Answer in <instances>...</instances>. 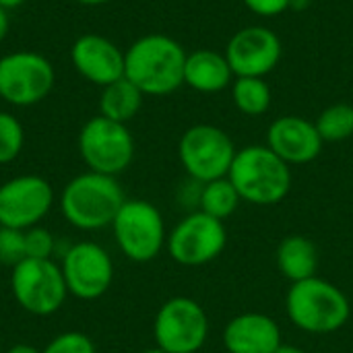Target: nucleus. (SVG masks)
Returning <instances> with one entry per match:
<instances>
[{"mask_svg": "<svg viewBox=\"0 0 353 353\" xmlns=\"http://www.w3.org/2000/svg\"><path fill=\"white\" fill-rule=\"evenodd\" d=\"M186 50L170 35L149 33L124 52V77L143 95L163 97L184 85Z\"/></svg>", "mask_w": 353, "mask_h": 353, "instance_id": "obj_1", "label": "nucleus"}, {"mask_svg": "<svg viewBox=\"0 0 353 353\" xmlns=\"http://www.w3.org/2000/svg\"><path fill=\"white\" fill-rule=\"evenodd\" d=\"M126 203L124 190L114 176L85 172L74 176L60 194L64 219L81 232L112 228L120 207Z\"/></svg>", "mask_w": 353, "mask_h": 353, "instance_id": "obj_2", "label": "nucleus"}, {"mask_svg": "<svg viewBox=\"0 0 353 353\" xmlns=\"http://www.w3.org/2000/svg\"><path fill=\"white\" fill-rule=\"evenodd\" d=\"M228 178L240 199L256 207H273L292 190V165L267 145L242 147L232 161Z\"/></svg>", "mask_w": 353, "mask_h": 353, "instance_id": "obj_3", "label": "nucleus"}, {"mask_svg": "<svg viewBox=\"0 0 353 353\" xmlns=\"http://www.w3.org/2000/svg\"><path fill=\"white\" fill-rule=\"evenodd\" d=\"M285 312L300 331L329 335L345 327L352 316V304L335 283L314 275L292 283L285 296Z\"/></svg>", "mask_w": 353, "mask_h": 353, "instance_id": "obj_4", "label": "nucleus"}, {"mask_svg": "<svg viewBox=\"0 0 353 353\" xmlns=\"http://www.w3.org/2000/svg\"><path fill=\"white\" fill-rule=\"evenodd\" d=\"M120 252L132 263H149L161 254L168 242L161 211L143 199H126L112 223Z\"/></svg>", "mask_w": 353, "mask_h": 353, "instance_id": "obj_5", "label": "nucleus"}, {"mask_svg": "<svg viewBox=\"0 0 353 353\" xmlns=\"http://www.w3.org/2000/svg\"><path fill=\"white\" fill-rule=\"evenodd\" d=\"M10 292L14 302L33 316L58 312L68 298L62 269L52 259H23L14 265L10 273Z\"/></svg>", "mask_w": 353, "mask_h": 353, "instance_id": "obj_6", "label": "nucleus"}, {"mask_svg": "<svg viewBox=\"0 0 353 353\" xmlns=\"http://www.w3.org/2000/svg\"><path fill=\"white\" fill-rule=\"evenodd\" d=\"M238 149L232 137L215 124H194L178 143V157L188 178L207 184L225 178Z\"/></svg>", "mask_w": 353, "mask_h": 353, "instance_id": "obj_7", "label": "nucleus"}, {"mask_svg": "<svg viewBox=\"0 0 353 353\" xmlns=\"http://www.w3.org/2000/svg\"><path fill=\"white\" fill-rule=\"evenodd\" d=\"M79 153L89 172L116 178L134 159V139L126 124L97 114L79 132Z\"/></svg>", "mask_w": 353, "mask_h": 353, "instance_id": "obj_8", "label": "nucleus"}, {"mask_svg": "<svg viewBox=\"0 0 353 353\" xmlns=\"http://www.w3.org/2000/svg\"><path fill=\"white\" fill-rule=\"evenodd\" d=\"M56 83L52 62L37 52H10L0 58V97L14 108L43 101Z\"/></svg>", "mask_w": 353, "mask_h": 353, "instance_id": "obj_9", "label": "nucleus"}, {"mask_svg": "<svg viewBox=\"0 0 353 353\" xmlns=\"http://www.w3.org/2000/svg\"><path fill=\"white\" fill-rule=\"evenodd\" d=\"M153 337L165 353H196L207 343L209 316L192 298H170L155 314Z\"/></svg>", "mask_w": 353, "mask_h": 353, "instance_id": "obj_10", "label": "nucleus"}, {"mask_svg": "<svg viewBox=\"0 0 353 353\" xmlns=\"http://www.w3.org/2000/svg\"><path fill=\"white\" fill-rule=\"evenodd\" d=\"M228 246V230L223 221L192 211L182 217L168 234L165 250L182 267H203L223 254Z\"/></svg>", "mask_w": 353, "mask_h": 353, "instance_id": "obj_11", "label": "nucleus"}, {"mask_svg": "<svg viewBox=\"0 0 353 353\" xmlns=\"http://www.w3.org/2000/svg\"><path fill=\"white\" fill-rule=\"evenodd\" d=\"M54 205L52 184L35 174H23L0 184V225L31 230L39 225Z\"/></svg>", "mask_w": 353, "mask_h": 353, "instance_id": "obj_12", "label": "nucleus"}, {"mask_svg": "<svg viewBox=\"0 0 353 353\" xmlns=\"http://www.w3.org/2000/svg\"><path fill=\"white\" fill-rule=\"evenodd\" d=\"M66 290L77 300L101 298L114 281V261L97 242H77L66 248L60 263Z\"/></svg>", "mask_w": 353, "mask_h": 353, "instance_id": "obj_13", "label": "nucleus"}, {"mask_svg": "<svg viewBox=\"0 0 353 353\" xmlns=\"http://www.w3.org/2000/svg\"><path fill=\"white\" fill-rule=\"evenodd\" d=\"M223 54L232 66L234 77L265 79L277 68L283 46L273 29L265 25H248L230 37Z\"/></svg>", "mask_w": 353, "mask_h": 353, "instance_id": "obj_14", "label": "nucleus"}, {"mask_svg": "<svg viewBox=\"0 0 353 353\" xmlns=\"http://www.w3.org/2000/svg\"><path fill=\"white\" fill-rule=\"evenodd\" d=\"M70 62L85 81L97 87L124 77V52L112 39L97 33H85L72 43Z\"/></svg>", "mask_w": 353, "mask_h": 353, "instance_id": "obj_15", "label": "nucleus"}, {"mask_svg": "<svg viewBox=\"0 0 353 353\" xmlns=\"http://www.w3.org/2000/svg\"><path fill=\"white\" fill-rule=\"evenodd\" d=\"M316 124L302 116H281L267 130V147L288 165H304L314 161L323 151Z\"/></svg>", "mask_w": 353, "mask_h": 353, "instance_id": "obj_16", "label": "nucleus"}, {"mask_svg": "<svg viewBox=\"0 0 353 353\" xmlns=\"http://www.w3.org/2000/svg\"><path fill=\"white\" fill-rule=\"evenodd\" d=\"M223 345L228 353H275L281 345V329L263 312H244L225 325Z\"/></svg>", "mask_w": 353, "mask_h": 353, "instance_id": "obj_17", "label": "nucleus"}, {"mask_svg": "<svg viewBox=\"0 0 353 353\" xmlns=\"http://www.w3.org/2000/svg\"><path fill=\"white\" fill-rule=\"evenodd\" d=\"M232 66L225 54L215 50H194L186 56L184 85L199 93H219L234 83Z\"/></svg>", "mask_w": 353, "mask_h": 353, "instance_id": "obj_18", "label": "nucleus"}, {"mask_svg": "<svg viewBox=\"0 0 353 353\" xmlns=\"http://www.w3.org/2000/svg\"><path fill=\"white\" fill-rule=\"evenodd\" d=\"M279 273L292 283L310 279L319 269V248L316 244L300 234L285 236L275 252Z\"/></svg>", "mask_w": 353, "mask_h": 353, "instance_id": "obj_19", "label": "nucleus"}, {"mask_svg": "<svg viewBox=\"0 0 353 353\" xmlns=\"http://www.w3.org/2000/svg\"><path fill=\"white\" fill-rule=\"evenodd\" d=\"M143 91L132 85L126 77L101 87L99 95V116L114 122H130L143 108Z\"/></svg>", "mask_w": 353, "mask_h": 353, "instance_id": "obj_20", "label": "nucleus"}, {"mask_svg": "<svg viewBox=\"0 0 353 353\" xmlns=\"http://www.w3.org/2000/svg\"><path fill=\"white\" fill-rule=\"evenodd\" d=\"M232 101L244 116H263L273 101L271 87L261 77H236L232 83Z\"/></svg>", "mask_w": 353, "mask_h": 353, "instance_id": "obj_21", "label": "nucleus"}, {"mask_svg": "<svg viewBox=\"0 0 353 353\" xmlns=\"http://www.w3.org/2000/svg\"><path fill=\"white\" fill-rule=\"evenodd\" d=\"M240 203H242V199H240L238 190L225 176V178L211 180V182L203 184L199 211H203L219 221H225L228 217H232L236 213Z\"/></svg>", "mask_w": 353, "mask_h": 353, "instance_id": "obj_22", "label": "nucleus"}, {"mask_svg": "<svg viewBox=\"0 0 353 353\" xmlns=\"http://www.w3.org/2000/svg\"><path fill=\"white\" fill-rule=\"evenodd\" d=\"M316 130L325 143H341L353 134V105L333 103L316 118Z\"/></svg>", "mask_w": 353, "mask_h": 353, "instance_id": "obj_23", "label": "nucleus"}, {"mask_svg": "<svg viewBox=\"0 0 353 353\" xmlns=\"http://www.w3.org/2000/svg\"><path fill=\"white\" fill-rule=\"evenodd\" d=\"M25 145V128L14 114L0 110V165L14 161Z\"/></svg>", "mask_w": 353, "mask_h": 353, "instance_id": "obj_24", "label": "nucleus"}, {"mask_svg": "<svg viewBox=\"0 0 353 353\" xmlns=\"http://www.w3.org/2000/svg\"><path fill=\"white\" fill-rule=\"evenodd\" d=\"M41 353H97L91 337L79 331H66L56 335Z\"/></svg>", "mask_w": 353, "mask_h": 353, "instance_id": "obj_25", "label": "nucleus"}, {"mask_svg": "<svg viewBox=\"0 0 353 353\" xmlns=\"http://www.w3.org/2000/svg\"><path fill=\"white\" fill-rule=\"evenodd\" d=\"M56 238L41 225L25 230V254L27 259H52L56 254Z\"/></svg>", "mask_w": 353, "mask_h": 353, "instance_id": "obj_26", "label": "nucleus"}, {"mask_svg": "<svg viewBox=\"0 0 353 353\" xmlns=\"http://www.w3.org/2000/svg\"><path fill=\"white\" fill-rule=\"evenodd\" d=\"M23 259H27V254H25V232L0 225V263L14 267Z\"/></svg>", "mask_w": 353, "mask_h": 353, "instance_id": "obj_27", "label": "nucleus"}, {"mask_svg": "<svg viewBox=\"0 0 353 353\" xmlns=\"http://www.w3.org/2000/svg\"><path fill=\"white\" fill-rule=\"evenodd\" d=\"M248 10H252L259 17H279L285 10H290L292 0H242Z\"/></svg>", "mask_w": 353, "mask_h": 353, "instance_id": "obj_28", "label": "nucleus"}, {"mask_svg": "<svg viewBox=\"0 0 353 353\" xmlns=\"http://www.w3.org/2000/svg\"><path fill=\"white\" fill-rule=\"evenodd\" d=\"M10 29V17H8V8L0 6V43L4 41V37L8 35Z\"/></svg>", "mask_w": 353, "mask_h": 353, "instance_id": "obj_29", "label": "nucleus"}, {"mask_svg": "<svg viewBox=\"0 0 353 353\" xmlns=\"http://www.w3.org/2000/svg\"><path fill=\"white\" fill-rule=\"evenodd\" d=\"M6 353H41L39 350H35L33 345H27V343H17V345H12L10 350Z\"/></svg>", "mask_w": 353, "mask_h": 353, "instance_id": "obj_30", "label": "nucleus"}, {"mask_svg": "<svg viewBox=\"0 0 353 353\" xmlns=\"http://www.w3.org/2000/svg\"><path fill=\"white\" fill-rule=\"evenodd\" d=\"M275 353H306L302 347H298V345H285V343H281L279 347H277V352Z\"/></svg>", "mask_w": 353, "mask_h": 353, "instance_id": "obj_31", "label": "nucleus"}, {"mask_svg": "<svg viewBox=\"0 0 353 353\" xmlns=\"http://www.w3.org/2000/svg\"><path fill=\"white\" fill-rule=\"evenodd\" d=\"M27 0H0V6H4V8H17V6H21V4H25Z\"/></svg>", "mask_w": 353, "mask_h": 353, "instance_id": "obj_32", "label": "nucleus"}, {"mask_svg": "<svg viewBox=\"0 0 353 353\" xmlns=\"http://www.w3.org/2000/svg\"><path fill=\"white\" fill-rule=\"evenodd\" d=\"M308 4H310V0H292L290 10H302V8H306Z\"/></svg>", "mask_w": 353, "mask_h": 353, "instance_id": "obj_33", "label": "nucleus"}, {"mask_svg": "<svg viewBox=\"0 0 353 353\" xmlns=\"http://www.w3.org/2000/svg\"><path fill=\"white\" fill-rule=\"evenodd\" d=\"M79 4H85V6H101V4H108L112 0H74Z\"/></svg>", "mask_w": 353, "mask_h": 353, "instance_id": "obj_34", "label": "nucleus"}, {"mask_svg": "<svg viewBox=\"0 0 353 353\" xmlns=\"http://www.w3.org/2000/svg\"><path fill=\"white\" fill-rule=\"evenodd\" d=\"M141 353H165V352H163V350H159V347L155 345V347H149V350H143V352H141Z\"/></svg>", "mask_w": 353, "mask_h": 353, "instance_id": "obj_35", "label": "nucleus"}, {"mask_svg": "<svg viewBox=\"0 0 353 353\" xmlns=\"http://www.w3.org/2000/svg\"><path fill=\"white\" fill-rule=\"evenodd\" d=\"M0 101H2V97H0Z\"/></svg>", "mask_w": 353, "mask_h": 353, "instance_id": "obj_36", "label": "nucleus"}]
</instances>
